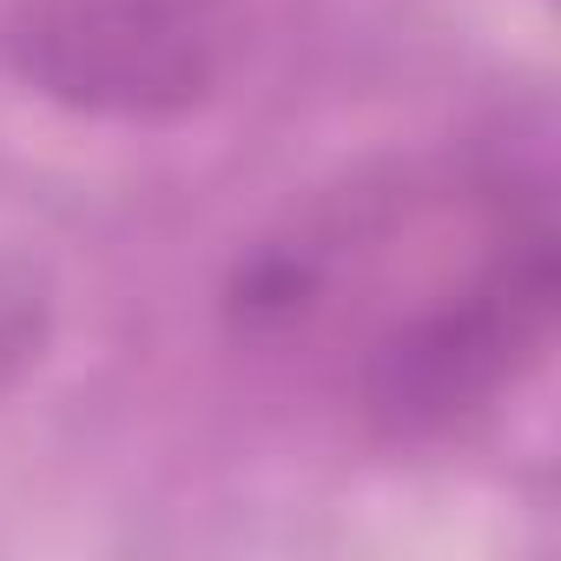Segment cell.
Returning <instances> with one entry per match:
<instances>
[{"label":"cell","instance_id":"6da1fadb","mask_svg":"<svg viewBox=\"0 0 561 561\" xmlns=\"http://www.w3.org/2000/svg\"><path fill=\"white\" fill-rule=\"evenodd\" d=\"M554 324V225L541 192L522 211H502L489 251L449 291L423 298L410 318L383 324L364 351V410L410 436L443 430L482 410L515 370L541 351Z\"/></svg>","mask_w":561,"mask_h":561},{"label":"cell","instance_id":"7a4b0ae2","mask_svg":"<svg viewBox=\"0 0 561 561\" xmlns=\"http://www.w3.org/2000/svg\"><path fill=\"white\" fill-rule=\"evenodd\" d=\"M238 0H27L21 73L93 119L192 113L238 54Z\"/></svg>","mask_w":561,"mask_h":561}]
</instances>
